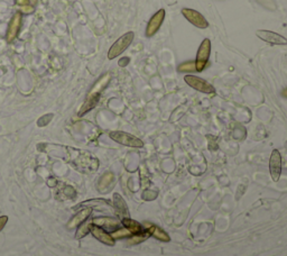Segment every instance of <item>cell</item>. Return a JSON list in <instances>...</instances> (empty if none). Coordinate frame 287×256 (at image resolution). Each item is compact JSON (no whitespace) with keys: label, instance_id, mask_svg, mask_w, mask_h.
<instances>
[{"label":"cell","instance_id":"7402d4cb","mask_svg":"<svg viewBox=\"0 0 287 256\" xmlns=\"http://www.w3.org/2000/svg\"><path fill=\"white\" fill-rule=\"evenodd\" d=\"M7 221H8V217H7V216L0 217V232H2V231L4 229L5 226H6Z\"/></svg>","mask_w":287,"mask_h":256},{"label":"cell","instance_id":"30bf717a","mask_svg":"<svg viewBox=\"0 0 287 256\" xmlns=\"http://www.w3.org/2000/svg\"><path fill=\"white\" fill-rule=\"evenodd\" d=\"M90 232H91L92 235L95 236V238L98 239L99 242L106 244V245H108V246H113V245H114V238L111 235H110V234H108L106 231H104L103 228L92 224L91 228H90Z\"/></svg>","mask_w":287,"mask_h":256},{"label":"cell","instance_id":"5bb4252c","mask_svg":"<svg viewBox=\"0 0 287 256\" xmlns=\"http://www.w3.org/2000/svg\"><path fill=\"white\" fill-rule=\"evenodd\" d=\"M145 226L147 227V232L150 233V235H152L153 237H155L156 239H158V241L162 242H169V236L162 229V228L152 224H145Z\"/></svg>","mask_w":287,"mask_h":256},{"label":"cell","instance_id":"277c9868","mask_svg":"<svg viewBox=\"0 0 287 256\" xmlns=\"http://www.w3.org/2000/svg\"><path fill=\"white\" fill-rule=\"evenodd\" d=\"M110 138H111L112 141L117 142L121 145H125V146H129V147H135V148H140L144 146V143L139 138L128 134V133H125V132H120V131H114L111 132L109 134Z\"/></svg>","mask_w":287,"mask_h":256},{"label":"cell","instance_id":"7c38bea8","mask_svg":"<svg viewBox=\"0 0 287 256\" xmlns=\"http://www.w3.org/2000/svg\"><path fill=\"white\" fill-rule=\"evenodd\" d=\"M92 224L103 228V229H108L114 232L119 227V221L114 218H110V217H100V218H95L92 220Z\"/></svg>","mask_w":287,"mask_h":256},{"label":"cell","instance_id":"7a4b0ae2","mask_svg":"<svg viewBox=\"0 0 287 256\" xmlns=\"http://www.w3.org/2000/svg\"><path fill=\"white\" fill-rule=\"evenodd\" d=\"M134 37H135L134 32H128L121 37H119L118 40L112 44V46L110 47L108 52V59L113 60L119 57L121 53H124L126 49L130 46V44L132 43V41H134Z\"/></svg>","mask_w":287,"mask_h":256},{"label":"cell","instance_id":"ac0fdd59","mask_svg":"<svg viewBox=\"0 0 287 256\" xmlns=\"http://www.w3.org/2000/svg\"><path fill=\"white\" fill-rule=\"evenodd\" d=\"M150 236V233H139V234H135L134 236H131L128 241L129 245H136V244H139L141 242L145 241V239Z\"/></svg>","mask_w":287,"mask_h":256},{"label":"cell","instance_id":"4fadbf2b","mask_svg":"<svg viewBox=\"0 0 287 256\" xmlns=\"http://www.w3.org/2000/svg\"><path fill=\"white\" fill-rule=\"evenodd\" d=\"M113 204H114L116 210H117V213L119 214V216L123 217V218H127V217L129 216L128 207H127L124 198L121 197L120 194L116 193L113 196Z\"/></svg>","mask_w":287,"mask_h":256},{"label":"cell","instance_id":"603a6c76","mask_svg":"<svg viewBox=\"0 0 287 256\" xmlns=\"http://www.w3.org/2000/svg\"><path fill=\"white\" fill-rule=\"evenodd\" d=\"M281 94H283V97L287 98V88H286V89H284L283 91H281Z\"/></svg>","mask_w":287,"mask_h":256},{"label":"cell","instance_id":"6da1fadb","mask_svg":"<svg viewBox=\"0 0 287 256\" xmlns=\"http://www.w3.org/2000/svg\"><path fill=\"white\" fill-rule=\"evenodd\" d=\"M109 81H110V74L107 73V74L102 75L100 79H99L96 82V85L92 87L91 91L89 92V94H88V98L85 100V103L83 104V106H82L80 111H79L80 116L84 115L85 113H88V111L96 107L98 101H99V99H100L101 92L104 90V88L108 86Z\"/></svg>","mask_w":287,"mask_h":256},{"label":"cell","instance_id":"9c48e42d","mask_svg":"<svg viewBox=\"0 0 287 256\" xmlns=\"http://www.w3.org/2000/svg\"><path fill=\"white\" fill-rule=\"evenodd\" d=\"M281 168H283V165H281V155L278 149H274L269 159V172L270 176H272V179L275 182L279 180L281 174Z\"/></svg>","mask_w":287,"mask_h":256},{"label":"cell","instance_id":"8fae6325","mask_svg":"<svg viewBox=\"0 0 287 256\" xmlns=\"http://www.w3.org/2000/svg\"><path fill=\"white\" fill-rule=\"evenodd\" d=\"M21 25V15L19 13L15 14L14 17L12 18L8 26V31H7V41L8 42H13L16 36H17L19 29Z\"/></svg>","mask_w":287,"mask_h":256},{"label":"cell","instance_id":"e0dca14e","mask_svg":"<svg viewBox=\"0 0 287 256\" xmlns=\"http://www.w3.org/2000/svg\"><path fill=\"white\" fill-rule=\"evenodd\" d=\"M91 225H92V221H83L82 224L79 225V229L78 232H76V235L75 237L78 238V239H81V238H83L87 234H89L90 233V228H91Z\"/></svg>","mask_w":287,"mask_h":256},{"label":"cell","instance_id":"8992f818","mask_svg":"<svg viewBox=\"0 0 287 256\" xmlns=\"http://www.w3.org/2000/svg\"><path fill=\"white\" fill-rule=\"evenodd\" d=\"M256 35L258 38H261L262 41L266 42L270 45H287V38L283 35L278 34L272 31H265V30H258L256 31Z\"/></svg>","mask_w":287,"mask_h":256},{"label":"cell","instance_id":"3957f363","mask_svg":"<svg viewBox=\"0 0 287 256\" xmlns=\"http://www.w3.org/2000/svg\"><path fill=\"white\" fill-rule=\"evenodd\" d=\"M210 54H211V41L209 38H204L201 45L198 46L196 59H195V69L196 72H202L209 62Z\"/></svg>","mask_w":287,"mask_h":256},{"label":"cell","instance_id":"44dd1931","mask_svg":"<svg viewBox=\"0 0 287 256\" xmlns=\"http://www.w3.org/2000/svg\"><path fill=\"white\" fill-rule=\"evenodd\" d=\"M112 179H113V175L111 173H106V174H104L101 177L100 182H99V189H100V190H102V188L107 187L108 185H110V183H111Z\"/></svg>","mask_w":287,"mask_h":256},{"label":"cell","instance_id":"2e32d148","mask_svg":"<svg viewBox=\"0 0 287 256\" xmlns=\"http://www.w3.org/2000/svg\"><path fill=\"white\" fill-rule=\"evenodd\" d=\"M123 225L126 227V229H128L131 234H139L142 233V226L139 224V222H137L136 220H132L130 218H123Z\"/></svg>","mask_w":287,"mask_h":256},{"label":"cell","instance_id":"ffe728a7","mask_svg":"<svg viewBox=\"0 0 287 256\" xmlns=\"http://www.w3.org/2000/svg\"><path fill=\"white\" fill-rule=\"evenodd\" d=\"M179 71L180 72H196L195 69V62H185L179 65Z\"/></svg>","mask_w":287,"mask_h":256},{"label":"cell","instance_id":"ba28073f","mask_svg":"<svg viewBox=\"0 0 287 256\" xmlns=\"http://www.w3.org/2000/svg\"><path fill=\"white\" fill-rule=\"evenodd\" d=\"M165 16H166V12H165V9H159L157 13L153 15V17L151 18L150 21H148L147 27H146V36L147 37L154 36L159 31L165 19Z\"/></svg>","mask_w":287,"mask_h":256},{"label":"cell","instance_id":"d6986e66","mask_svg":"<svg viewBox=\"0 0 287 256\" xmlns=\"http://www.w3.org/2000/svg\"><path fill=\"white\" fill-rule=\"evenodd\" d=\"M132 235V234L128 231V229H126V228H124V229H117V231H114L112 232V237L113 238H126V237H130Z\"/></svg>","mask_w":287,"mask_h":256},{"label":"cell","instance_id":"9a60e30c","mask_svg":"<svg viewBox=\"0 0 287 256\" xmlns=\"http://www.w3.org/2000/svg\"><path fill=\"white\" fill-rule=\"evenodd\" d=\"M90 215H91V209H90V208H85V209H83V210L79 211V213L76 214V215L73 217V218H72V219L70 220L68 227H69V228H74V227H76V226H79V225L82 224V222H83Z\"/></svg>","mask_w":287,"mask_h":256},{"label":"cell","instance_id":"5b68a950","mask_svg":"<svg viewBox=\"0 0 287 256\" xmlns=\"http://www.w3.org/2000/svg\"><path fill=\"white\" fill-rule=\"evenodd\" d=\"M184 81L186 82L187 86H190L191 88L195 89V90L207 93V94H212L215 92L214 87L209 83L207 80L201 79L196 75H192V74H187L184 76Z\"/></svg>","mask_w":287,"mask_h":256},{"label":"cell","instance_id":"52a82bcc","mask_svg":"<svg viewBox=\"0 0 287 256\" xmlns=\"http://www.w3.org/2000/svg\"><path fill=\"white\" fill-rule=\"evenodd\" d=\"M182 15L190 21L191 24L194 25L197 29H208L209 27V21L206 19V17L202 14H200L198 12L194 9L191 8H183L182 9Z\"/></svg>","mask_w":287,"mask_h":256}]
</instances>
